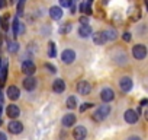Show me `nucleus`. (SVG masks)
Listing matches in <instances>:
<instances>
[{
	"instance_id": "1",
	"label": "nucleus",
	"mask_w": 148,
	"mask_h": 140,
	"mask_svg": "<svg viewBox=\"0 0 148 140\" xmlns=\"http://www.w3.org/2000/svg\"><path fill=\"white\" fill-rule=\"evenodd\" d=\"M109 114H110V107H109V105H100V107L95 111V114H93V120L97 121V123H100V121H103Z\"/></svg>"
},
{
	"instance_id": "2",
	"label": "nucleus",
	"mask_w": 148,
	"mask_h": 140,
	"mask_svg": "<svg viewBox=\"0 0 148 140\" xmlns=\"http://www.w3.org/2000/svg\"><path fill=\"white\" fill-rule=\"evenodd\" d=\"M147 53L148 51H147V47L144 44H136L132 47V55L136 60H144L147 57Z\"/></svg>"
},
{
	"instance_id": "3",
	"label": "nucleus",
	"mask_w": 148,
	"mask_h": 140,
	"mask_svg": "<svg viewBox=\"0 0 148 140\" xmlns=\"http://www.w3.org/2000/svg\"><path fill=\"white\" fill-rule=\"evenodd\" d=\"M22 72H23L26 76H32V75L36 72V66H35V63L31 61V60H25V61L22 63Z\"/></svg>"
},
{
	"instance_id": "4",
	"label": "nucleus",
	"mask_w": 148,
	"mask_h": 140,
	"mask_svg": "<svg viewBox=\"0 0 148 140\" xmlns=\"http://www.w3.org/2000/svg\"><path fill=\"white\" fill-rule=\"evenodd\" d=\"M61 60H62V63H65V64H71L74 60H76V53H74V50H71V48L64 50V51L61 53Z\"/></svg>"
},
{
	"instance_id": "5",
	"label": "nucleus",
	"mask_w": 148,
	"mask_h": 140,
	"mask_svg": "<svg viewBox=\"0 0 148 140\" xmlns=\"http://www.w3.org/2000/svg\"><path fill=\"white\" fill-rule=\"evenodd\" d=\"M132 86H134V82H132V79L128 78V76H125V78H122V79L119 80V88H121V91L125 92V94H128V92L132 89Z\"/></svg>"
},
{
	"instance_id": "6",
	"label": "nucleus",
	"mask_w": 148,
	"mask_h": 140,
	"mask_svg": "<svg viewBox=\"0 0 148 140\" xmlns=\"http://www.w3.org/2000/svg\"><path fill=\"white\" fill-rule=\"evenodd\" d=\"M92 91V85L87 82V80H80L77 83V92L80 95H89Z\"/></svg>"
},
{
	"instance_id": "7",
	"label": "nucleus",
	"mask_w": 148,
	"mask_h": 140,
	"mask_svg": "<svg viewBox=\"0 0 148 140\" xmlns=\"http://www.w3.org/2000/svg\"><path fill=\"white\" fill-rule=\"evenodd\" d=\"M123 117H125V121H126L128 124H135V123L138 121V118H139L138 112L134 111V110H126L125 114H123Z\"/></svg>"
},
{
	"instance_id": "8",
	"label": "nucleus",
	"mask_w": 148,
	"mask_h": 140,
	"mask_svg": "<svg viewBox=\"0 0 148 140\" xmlns=\"http://www.w3.org/2000/svg\"><path fill=\"white\" fill-rule=\"evenodd\" d=\"M86 136H87V130L83 125H77L76 128H74V131H73V137L76 140H84Z\"/></svg>"
},
{
	"instance_id": "9",
	"label": "nucleus",
	"mask_w": 148,
	"mask_h": 140,
	"mask_svg": "<svg viewBox=\"0 0 148 140\" xmlns=\"http://www.w3.org/2000/svg\"><path fill=\"white\" fill-rule=\"evenodd\" d=\"M9 131H10L12 134H19V133L23 131V124H22L21 121L12 120V121L9 123Z\"/></svg>"
},
{
	"instance_id": "10",
	"label": "nucleus",
	"mask_w": 148,
	"mask_h": 140,
	"mask_svg": "<svg viewBox=\"0 0 148 140\" xmlns=\"http://www.w3.org/2000/svg\"><path fill=\"white\" fill-rule=\"evenodd\" d=\"M128 18H129L132 22L139 21V18H141V9H139L138 6H131L129 10H128Z\"/></svg>"
},
{
	"instance_id": "11",
	"label": "nucleus",
	"mask_w": 148,
	"mask_h": 140,
	"mask_svg": "<svg viewBox=\"0 0 148 140\" xmlns=\"http://www.w3.org/2000/svg\"><path fill=\"white\" fill-rule=\"evenodd\" d=\"M100 98H102V101H103L105 104H108V102L113 101V98H115V92H113L110 88H105V89L100 92Z\"/></svg>"
},
{
	"instance_id": "12",
	"label": "nucleus",
	"mask_w": 148,
	"mask_h": 140,
	"mask_svg": "<svg viewBox=\"0 0 148 140\" xmlns=\"http://www.w3.org/2000/svg\"><path fill=\"white\" fill-rule=\"evenodd\" d=\"M106 41H108V38L105 35V31H99V32H95L93 34V42L96 45H103Z\"/></svg>"
},
{
	"instance_id": "13",
	"label": "nucleus",
	"mask_w": 148,
	"mask_h": 140,
	"mask_svg": "<svg viewBox=\"0 0 148 140\" xmlns=\"http://www.w3.org/2000/svg\"><path fill=\"white\" fill-rule=\"evenodd\" d=\"M23 89H26V91H34L35 88H36V79L35 78H32V76H28L26 79H23Z\"/></svg>"
},
{
	"instance_id": "14",
	"label": "nucleus",
	"mask_w": 148,
	"mask_h": 140,
	"mask_svg": "<svg viewBox=\"0 0 148 140\" xmlns=\"http://www.w3.org/2000/svg\"><path fill=\"white\" fill-rule=\"evenodd\" d=\"M49 16H51V19H54V21H60V19L62 18V9L58 8V6L49 8Z\"/></svg>"
},
{
	"instance_id": "15",
	"label": "nucleus",
	"mask_w": 148,
	"mask_h": 140,
	"mask_svg": "<svg viewBox=\"0 0 148 140\" xmlns=\"http://www.w3.org/2000/svg\"><path fill=\"white\" fill-rule=\"evenodd\" d=\"M6 114H8V117H10L12 120H15V118H18L19 117V114H21V110L18 108V105H9L8 108H6Z\"/></svg>"
},
{
	"instance_id": "16",
	"label": "nucleus",
	"mask_w": 148,
	"mask_h": 140,
	"mask_svg": "<svg viewBox=\"0 0 148 140\" xmlns=\"http://www.w3.org/2000/svg\"><path fill=\"white\" fill-rule=\"evenodd\" d=\"M52 91H54L55 94H62V92L65 91V83H64V80H62V79L54 80V83H52Z\"/></svg>"
},
{
	"instance_id": "17",
	"label": "nucleus",
	"mask_w": 148,
	"mask_h": 140,
	"mask_svg": "<svg viewBox=\"0 0 148 140\" xmlns=\"http://www.w3.org/2000/svg\"><path fill=\"white\" fill-rule=\"evenodd\" d=\"M92 32H93V29H92V26H90L89 24H87V25H80V28H79V35H80L82 38L90 37Z\"/></svg>"
},
{
	"instance_id": "18",
	"label": "nucleus",
	"mask_w": 148,
	"mask_h": 140,
	"mask_svg": "<svg viewBox=\"0 0 148 140\" xmlns=\"http://www.w3.org/2000/svg\"><path fill=\"white\" fill-rule=\"evenodd\" d=\"M74 124H76V115H74V114H65V115L62 117V125L71 127V125H74Z\"/></svg>"
},
{
	"instance_id": "19",
	"label": "nucleus",
	"mask_w": 148,
	"mask_h": 140,
	"mask_svg": "<svg viewBox=\"0 0 148 140\" xmlns=\"http://www.w3.org/2000/svg\"><path fill=\"white\" fill-rule=\"evenodd\" d=\"M8 96H9L12 101H16V99L21 96V92H19V89H18L15 85H12V86L8 88Z\"/></svg>"
},
{
	"instance_id": "20",
	"label": "nucleus",
	"mask_w": 148,
	"mask_h": 140,
	"mask_svg": "<svg viewBox=\"0 0 148 140\" xmlns=\"http://www.w3.org/2000/svg\"><path fill=\"white\" fill-rule=\"evenodd\" d=\"M6 78H8V61L5 60L3 66H2V70H0V85H3L6 82Z\"/></svg>"
},
{
	"instance_id": "21",
	"label": "nucleus",
	"mask_w": 148,
	"mask_h": 140,
	"mask_svg": "<svg viewBox=\"0 0 148 140\" xmlns=\"http://www.w3.org/2000/svg\"><path fill=\"white\" fill-rule=\"evenodd\" d=\"M71 29H73V25H71L70 22H64V24L58 28V32H60L61 35H65V34H70Z\"/></svg>"
},
{
	"instance_id": "22",
	"label": "nucleus",
	"mask_w": 148,
	"mask_h": 140,
	"mask_svg": "<svg viewBox=\"0 0 148 140\" xmlns=\"http://www.w3.org/2000/svg\"><path fill=\"white\" fill-rule=\"evenodd\" d=\"M92 3H93V0H87V3H82L80 10L84 12L86 15H92Z\"/></svg>"
},
{
	"instance_id": "23",
	"label": "nucleus",
	"mask_w": 148,
	"mask_h": 140,
	"mask_svg": "<svg viewBox=\"0 0 148 140\" xmlns=\"http://www.w3.org/2000/svg\"><path fill=\"white\" fill-rule=\"evenodd\" d=\"M19 26H21V22L18 18L13 19V24H12V28H13V37H19Z\"/></svg>"
},
{
	"instance_id": "24",
	"label": "nucleus",
	"mask_w": 148,
	"mask_h": 140,
	"mask_svg": "<svg viewBox=\"0 0 148 140\" xmlns=\"http://www.w3.org/2000/svg\"><path fill=\"white\" fill-rule=\"evenodd\" d=\"M105 35H106V38L110 40V41L116 40V37H118V34H116L115 29H106V31H105Z\"/></svg>"
},
{
	"instance_id": "25",
	"label": "nucleus",
	"mask_w": 148,
	"mask_h": 140,
	"mask_svg": "<svg viewBox=\"0 0 148 140\" xmlns=\"http://www.w3.org/2000/svg\"><path fill=\"white\" fill-rule=\"evenodd\" d=\"M48 54H49V57H55L57 55L55 42H52V41H49V44H48Z\"/></svg>"
},
{
	"instance_id": "26",
	"label": "nucleus",
	"mask_w": 148,
	"mask_h": 140,
	"mask_svg": "<svg viewBox=\"0 0 148 140\" xmlns=\"http://www.w3.org/2000/svg\"><path fill=\"white\" fill-rule=\"evenodd\" d=\"M67 107L70 108V110H74L77 107V101H76V98L74 96H70L68 99H67Z\"/></svg>"
},
{
	"instance_id": "27",
	"label": "nucleus",
	"mask_w": 148,
	"mask_h": 140,
	"mask_svg": "<svg viewBox=\"0 0 148 140\" xmlns=\"http://www.w3.org/2000/svg\"><path fill=\"white\" fill-rule=\"evenodd\" d=\"M60 5H61V8H68V9H71V8L74 6V0H60Z\"/></svg>"
},
{
	"instance_id": "28",
	"label": "nucleus",
	"mask_w": 148,
	"mask_h": 140,
	"mask_svg": "<svg viewBox=\"0 0 148 140\" xmlns=\"http://www.w3.org/2000/svg\"><path fill=\"white\" fill-rule=\"evenodd\" d=\"M25 3H26V0H19L18 2V15H23V9H25Z\"/></svg>"
},
{
	"instance_id": "29",
	"label": "nucleus",
	"mask_w": 148,
	"mask_h": 140,
	"mask_svg": "<svg viewBox=\"0 0 148 140\" xmlns=\"http://www.w3.org/2000/svg\"><path fill=\"white\" fill-rule=\"evenodd\" d=\"M18 50H19V44L16 41H10L9 42V51L10 53H16Z\"/></svg>"
},
{
	"instance_id": "30",
	"label": "nucleus",
	"mask_w": 148,
	"mask_h": 140,
	"mask_svg": "<svg viewBox=\"0 0 148 140\" xmlns=\"http://www.w3.org/2000/svg\"><path fill=\"white\" fill-rule=\"evenodd\" d=\"M2 28H3L5 31H8V28H9V16L2 18Z\"/></svg>"
},
{
	"instance_id": "31",
	"label": "nucleus",
	"mask_w": 148,
	"mask_h": 140,
	"mask_svg": "<svg viewBox=\"0 0 148 140\" xmlns=\"http://www.w3.org/2000/svg\"><path fill=\"white\" fill-rule=\"evenodd\" d=\"M112 19H113V22H115V25H121V24H122V16H121L119 13H115Z\"/></svg>"
},
{
	"instance_id": "32",
	"label": "nucleus",
	"mask_w": 148,
	"mask_h": 140,
	"mask_svg": "<svg viewBox=\"0 0 148 140\" xmlns=\"http://www.w3.org/2000/svg\"><path fill=\"white\" fill-rule=\"evenodd\" d=\"M45 69L48 70L49 73H55V72H57V69H55V67H54L51 63H45Z\"/></svg>"
},
{
	"instance_id": "33",
	"label": "nucleus",
	"mask_w": 148,
	"mask_h": 140,
	"mask_svg": "<svg viewBox=\"0 0 148 140\" xmlns=\"http://www.w3.org/2000/svg\"><path fill=\"white\" fill-rule=\"evenodd\" d=\"M92 107H93L92 102H86V104H83V105L80 107V112H84L86 110H89V108H92Z\"/></svg>"
},
{
	"instance_id": "34",
	"label": "nucleus",
	"mask_w": 148,
	"mask_h": 140,
	"mask_svg": "<svg viewBox=\"0 0 148 140\" xmlns=\"http://www.w3.org/2000/svg\"><path fill=\"white\" fill-rule=\"evenodd\" d=\"M87 24H89L87 18H86V16H82V18H80V25H87Z\"/></svg>"
},
{
	"instance_id": "35",
	"label": "nucleus",
	"mask_w": 148,
	"mask_h": 140,
	"mask_svg": "<svg viewBox=\"0 0 148 140\" xmlns=\"http://www.w3.org/2000/svg\"><path fill=\"white\" fill-rule=\"evenodd\" d=\"M8 6V0H0V9H5Z\"/></svg>"
},
{
	"instance_id": "36",
	"label": "nucleus",
	"mask_w": 148,
	"mask_h": 140,
	"mask_svg": "<svg viewBox=\"0 0 148 140\" xmlns=\"http://www.w3.org/2000/svg\"><path fill=\"white\" fill-rule=\"evenodd\" d=\"M131 38H132V37H131V34H129V32H125V34H123V40H125L126 42H128V41H131Z\"/></svg>"
},
{
	"instance_id": "37",
	"label": "nucleus",
	"mask_w": 148,
	"mask_h": 140,
	"mask_svg": "<svg viewBox=\"0 0 148 140\" xmlns=\"http://www.w3.org/2000/svg\"><path fill=\"white\" fill-rule=\"evenodd\" d=\"M0 140H8L6 134H5V133H2V131H0Z\"/></svg>"
},
{
	"instance_id": "38",
	"label": "nucleus",
	"mask_w": 148,
	"mask_h": 140,
	"mask_svg": "<svg viewBox=\"0 0 148 140\" xmlns=\"http://www.w3.org/2000/svg\"><path fill=\"white\" fill-rule=\"evenodd\" d=\"M147 104H148V99H142V101H141V105H139V107H145Z\"/></svg>"
},
{
	"instance_id": "39",
	"label": "nucleus",
	"mask_w": 148,
	"mask_h": 140,
	"mask_svg": "<svg viewBox=\"0 0 148 140\" xmlns=\"http://www.w3.org/2000/svg\"><path fill=\"white\" fill-rule=\"evenodd\" d=\"M128 140H141V137H138V136H131Z\"/></svg>"
},
{
	"instance_id": "40",
	"label": "nucleus",
	"mask_w": 148,
	"mask_h": 140,
	"mask_svg": "<svg viewBox=\"0 0 148 140\" xmlns=\"http://www.w3.org/2000/svg\"><path fill=\"white\" fill-rule=\"evenodd\" d=\"M3 102V94H2V89H0V104Z\"/></svg>"
},
{
	"instance_id": "41",
	"label": "nucleus",
	"mask_w": 148,
	"mask_h": 140,
	"mask_svg": "<svg viewBox=\"0 0 148 140\" xmlns=\"http://www.w3.org/2000/svg\"><path fill=\"white\" fill-rule=\"evenodd\" d=\"M145 118H147V120H148V108H147V110H145Z\"/></svg>"
},
{
	"instance_id": "42",
	"label": "nucleus",
	"mask_w": 148,
	"mask_h": 140,
	"mask_svg": "<svg viewBox=\"0 0 148 140\" xmlns=\"http://www.w3.org/2000/svg\"><path fill=\"white\" fill-rule=\"evenodd\" d=\"M102 2H103V5H108V3H109V0H102Z\"/></svg>"
},
{
	"instance_id": "43",
	"label": "nucleus",
	"mask_w": 148,
	"mask_h": 140,
	"mask_svg": "<svg viewBox=\"0 0 148 140\" xmlns=\"http://www.w3.org/2000/svg\"><path fill=\"white\" fill-rule=\"evenodd\" d=\"M145 3H147V9H148V0H145Z\"/></svg>"
},
{
	"instance_id": "44",
	"label": "nucleus",
	"mask_w": 148,
	"mask_h": 140,
	"mask_svg": "<svg viewBox=\"0 0 148 140\" xmlns=\"http://www.w3.org/2000/svg\"><path fill=\"white\" fill-rule=\"evenodd\" d=\"M0 47H2V38H0Z\"/></svg>"
},
{
	"instance_id": "45",
	"label": "nucleus",
	"mask_w": 148,
	"mask_h": 140,
	"mask_svg": "<svg viewBox=\"0 0 148 140\" xmlns=\"http://www.w3.org/2000/svg\"><path fill=\"white\" fill-rule=\"evenodd\" d=\"M0 26H2V18H0Z\"/></svg>"
},
{
	"instance_id": "46",
	"label": "nucleus",
	"mask_w": 148,
	"mask_h": 140,
	"mask_svg": "<svg viewBox=\"0 0 148 140\" xmlns=\"http://www.w3.org/2000/svg\"><path fill=\"white\" fill-rule=\"evenodd\" d=\"M0 125H2V118H0Z\"/></svg>"
}]
</instances>
